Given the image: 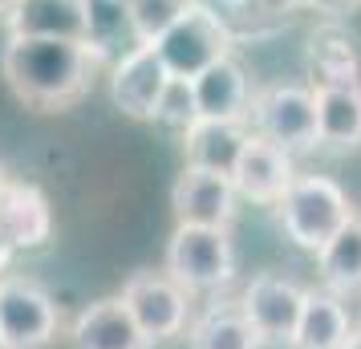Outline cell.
<instances>
[{
  "instance_id": "cell-18",
  "label": "cell",
  "mask_w": 361,
  "mask_h": 349,
  "mask_svg": "<svg viewBox=\"0 0 361 349\" xmlns=\"http://www.w3.org/2000/svg\"><path fill=\"white\" fill-rule=\"evenodd\" d=\"M8 29L20 37L85 41V4L82 0H20L8 13Z\"/></svg>"
},
{
  "instance_id": "cell-12",
  "label": "cell",
  "mask_w": 361,
  "mask_h": 349,
  "mask_svg": "<svg viewBox=\"0 0 361 349\" xmlns=\"http://www.w3.org/2000/svg\"><path fill=\"white\" fill-rule=\"evenodd\" d=\"M305 66H309L312 90L361 85V37L337 17L325 20V25H317V29L309 33Z\"/></svg>"
},
{
  "instance_id": "cell-13",
  "label": "cell",
  "mask_w": 361,
  "mask_h": 349,
  "mask_svg": "<svg viewBox=\"0 0 361 349\" xmlns=\"http://www.w3.org/2000/svg\"><path fill=\"white\" fill-rule=\"evenodd\" d=\"M53 235V207L33 183L8 179L0 191V240L13 252H37Z\"/></svg>"
},
{
  "instance_id": "cell-4",
  "label": "cell",
  "mask_w": 361,
  "mask_h": 349,
  "mask_svg": "<svg viewBox=\"0 0 361 349\" xmlns=\"http://www.w3.org/2000/svg\"><path fill=\"white\" fill-rule=\"evenodd\" d=\"M166 272L187 293H212L231 281L235 272V248L228 228H203V224H179L166 244Z\"/></svg>"
},
{
  "instance_id": "cell-26",
  "label": "cell",
  "mask_w": 361,
  "mask_h": 349,
  "mask_svg": "<svg viewBox=\"0 0 361 349\" xmlns=\"http://www.w3.org/2000/svg\"><path fill=\"white\" fill-rule=\"evenodd\" d=\"M260 8H268V13H288V8H296V4H305V0H256Z\"/></svg>"
},
{
  "instance_id": "cell-7",
  "label": "cell",
  "mask_w": 361,
  "mask_h": 349,
  "mask_svg": "<svg viewBox=\"0 0 361 349\" xmlns=\"http://www.w3.org/2000/svg\"><path fill=\"white\" fill-rule=\"evenodd\" d=\"M57 337V305L29 276H0V349H45Z\"/></svg>"
},
{
  "instance_id": "cell-9",
  "label": "cell",
  "mask_w": 361,
  "mask_h": 349,
  "mask_svg": "<svg viewBox=\"0 0 361 349\" xmlns=\"http://www.w3.org/2000/svg\"><path fill=\"white\" fill-rule=\"evenodd\" d=\"M171 85V69L163 66V57L154 45H134L126 57L114 61L110 73V98L126 118H150L159 110V98Z\"/></svg>"
},
{
  "instance_id": "cell-24",
  "label": "cell",
  "mask_w": 361,
  "mask_h": 349,
  "mask_svg": "<svg viewBox=\"0 0 361 349\" xmlns=\"http://www.w3.org/2000/svg\"><path fill=\"white\" fill-rule=\"evenodd\" d=\"M191 0H130V17H134V33L142 45H154L159 37L175 25L183 8H187Z\"/></svg>"
},
{
  "instance_id": "cell-19",
  "label": "cell",
  "mask_w": 361,
  "mask_h": 349,
  "mask_svg": "<svg viewBox=\"0 0 361 349\" xmlns=\"http://www.w3.org/2000/svg\"><path fill=\"white\" fill-rule=\"evenodd\" d=\"M349 313L337 293H305V309H300V321H296L293 333V349H345L349 341Z\"/></svg>"
},
{
  "instance_id": "cell-6",
  "label": "cell",
  "mask_w": 361,
  "mask_h": 349,
  "mask_svg": "<svg viewBox=\"0 0 361 349\" xmlns=\"http://www.w3.org/2000/svg\"><path fill=\"white\" fill-rule=\"evenodd\" d=\"M122 305L130 309L138 329L147 341H171L187 329V313H191V293L183 288L171 272H134L122 284Z\"/></svg>"
},
{
  "instance_id": "cell-11",
  "label": "cell",
  "mask_w": 361,
  "mask_h": 349,
  "mask_svg": "<svg viewBox=\"0 0 361 349\" xmlns=\"http://www.w3.org/2000/svg\"><path fill=\"white\" fill-rule=\"evenodd\" d=\"M293 179H296V171H293L288 150L268 142L264 134H247L244 150L235 159V171H231L235 191L252 203H272L276 207L284 200V191L293 187Z\"/></svg>"
},
{
  "instance_id": "cell-15",
  "label": "cell",
  "mask_w": 361,
  "mask_h": 349,
  "mask_svg": "<svg viewBox=\"0 0 361 349\" xmlns=\"http://www.w3.org/2000/svg\"><path fill=\"white\" fill-rule=\"evenodd\" d=\"M69 341H73V349H147L150 345L142 329H138V321L130 317V309L122 305V297H106L85 305L82 313L73 317Z\"/></svg>"
},
{
  "instance_id": "cell-2",
  "label": "cell",
  "mask_w": 361,
  "mask_h": 349,
  "mask_svg": "<svg viewBox=\"0 0 361 349\" xmlns=\"http://www.w3.org/2000/svg\"><path fill=\"white\" fill-rule=\"evenodd\" d=\"M276 216H280L284 235L296 248L321 252L329 244V235L353 216V207H349V195L333 179H325V175H296L293 187L284 191V200L276 203Z\"/></svg>"
},
{
  "instance_id": "cell-10",
  "label": "cell",
  "mask_w": 361,
  "mask_h": 349,
  "mask_svg": "<svg viewBox=\"0 0 361 349\" xmlns=\"http://www.w3.org/2000/svg\"><path fill=\"white\" fill-rule=\"evenodd\" d=\"M235 200H240V191L231 183V175L199 171V166H183V175L171 187V203H175L179 224L228 228L235 216Z\"/></svg>"
},
{
  "instance_id": "cell-25",
  "label": "cell",
  "mask_w": 361,
  "mask_h": 349,
  "mask_svg": "<svg viewBox=\"0 0 361 349\" xmlns=\"http://www.w3.org/2000/svg\"><path fill=\"white\" fill-rule=\"evenodd\" d=\"M312 8H321V13H329V17H337V13H349L353 4H361V0H309Z\"/></svg>"
},
{
  "instance_id": "cell-27",
  "label": "cell",
  "mask_w": 361,
  "mask_h": 349,
  "mask_svg": "<svg viewBox=\"0 0 361 349\" xmlns=\"http://www.w3.org/2000/svg\"><path fill=\"white\" fill-rule=\"evenodd\" d=\"M8 256H13V248H8V244L0 240V272H4V264H8Z\"/></svg>"
},
{
  "instance_id": "cell-20",
  "label": "cell",
  "mask_w": 361,
  "mask_h": 349,
  "mask_svg": "<svg viewBox=\"0 0 361 349\" xmlns=\"http://www.w3.org/2000/svg\"><path fill=\"white\" fill-rule=\"evenodd\" d=\"M317 142L333 150L361 147V85L317 90Z\"/></svg>"
},
{
  "instance_id": "cell-23",
  "label": "cell",
  "mask_w": 361,
  "mask_h": 349,
  "mask_svg": "<svg viewBox=\"0 0 361 349\" xmlns=\"http://www.w3.org/2000/svg\"><path fill=\"white\" fill-rule=\"evenodd\" d=\"M154 122H159V126H171V130H179V134H187L199 122V106H195L191 78H171V85L163 90V98H159Z\"/></svg>"
},
{
  "instance_id": "cell-5",
  "label": "cell",
  "mask_w": 361,
  "mask_h": 349,
  "mask_svg": "<svg viewBox=\"0 0 361 349\" xmlns=\"http://www.w3.org/2000/svg\"><path fill=\"white\" fill-rule=\"evenodd\" d=\"M252 122L256 134L288 154L317 147V90L296 82L264 85L260 94H252Z\"/></svg>"
},
{
  "instance_id": "cell-17",
  "label": "cell",
  "mask_w": 361,
  "mask_h": 349,
  "mask_svg": "<svg viewBox=\"0 0 361 349\" xmlns=\"http://www.w3.org/2000/svg\"><path fill=\"white\" fill-rule=\"evenodd\" d=\"M85 4V49L98 61L126 57L134 45H142L134 33L130 0H82Z\"/></svg>"
},
{
  "instance_id": "cell-16",
  "label": "cell",
  "mask_w": 361,
  "mask_h": 349,
  "mask_svg": "<svg viewBox=\"0 0 361 349\" xmlns=\"http://www.w3.org/2000/svg\"><path fill=\"white\" fill-rule=\"evenodd\" d=\"M247 142L244 122H215V118H199L191 130L183 134V159L187 166H199V171H219V175H231L235 171V159Z\"/></svg>"
},
{
  "instance_id": "cell-8",
  "label": "cell",
  "mask_w": 361,
  "mask_h": 349,
  "mask_svg": "<svg viewBox=\"0 0 361 349\" xmlns=\"http://www.w3.org/2000/svg\"><path fill=\"white\" fill-rule=\"evenodd\" d=\"M240 305H244L260 345H293L296 321L305 309V288L288 276H280V272H260L244 288Z\"/></svg>"
},
{
  "instance_id": "cell-30",
  "label": "cell",
  "mask_w": 361,
  "mask_h": 349,
  "mask_svg": "<svg viewBox=\"0 0 361 349\" xmlns=\"http://www.w3.org/2000/svg\"><path fill=\"white\" fill-rule=\"evenodd\" d=\"M4 183H8V179H4V175H0V191H4Z\"/></svg>"
},
{
  "instance_id": "cell-21",
  "label": "cell",
  "mask_w": 361,
  "mask_h": 349,
  "mask_svg": "<svg viewBox=\"0 0 361 349\" xmlns=\"http://www.w3.org/2000/svg\"><path fill=\"white\" fill-rule=\"evenodd\" d=\"M317 272H321L325 288L337 293V297L361 288V216L357 212L329 235L325 248L317 252Z\"/></svg>"
},
{
  "instance_id": "cell-14",
  "label": "cell",
  "mask_w": 361,
  "mask_h": 349,
  "mask_svg": "<svg viewBox=\"0 0 361 349\" xmlns=\"http://www.w3.org/2000/svg\"><path fill=\"white\" fill-rule=\"evenodd\" d=\"M195 90L199 118H215V122H244L252 114V85L247 73L235 57H219L215 66H207L199 78H191Z\"/></svg>"
},
{
  "instance_id": "cell-29",
  "label": "cell",
  "mask_w": 361,
  "mask_h": 349,
  "mask_svg": "<svg viewBox=\"0 0 361 349\" xmlns=\"http://www.w3.org/2000/svg\"><path fill=\"white\" fill-rule=\"evenodd\" d=\"M17 4H20V0H0V13H13Z\"/></svg>"
},
{
  "instance_id": "cell-22",
  "label": "cell",
  "mask_w": 361,
  "mask_h": 349,
  "mask_svg": "<svg viewBox=\"0 0 361 349\" xmlns=\"http://www.w3.org/2000/svg\"><path fill=\"white\" fill-rule=\"evenodd\" d=\"M191 349H260V337H256L240 300H219L195 317Z\"/></svg>"
},
{
  "instance_id": "cell-3",
  "label": "cell",
  "mask_w": 361,
  "mask_h": 349,
  "mask_svg": "<svg viewBox=\"0 0 361 349\" xmlns=\"http://www.w3.org/2000/svg\"><path fill=\"white\" fill-rule=\"evenodd\" d=\"M228 45H231L228 20L207 0H191L175 17V25L154 41V49L163 57V66L171 69V78H199L207 66L228 57Z\"/></svg>"
},
{
  "instance_id": "cell-1",
  "label": "cell",
  "mask_w": 361,
  "mask_h": 349,
  "mask_svg": "<svg viewBox=\"0 0 361 349\" xmlns=\"http://www.w3.org/2000/svg\"><path fill=\"white\" fill-rule=\"evenodd\" d=\"M94 53L85 41H61V37H20L8 33L0 49V73L13 85L20 102L37 110H61L78 102L90 85Z\"/></svg>"
},
{
  "instance_id": "cell-28",
  "label": "cell",
  "mask_w": 361,
  "mask_h": 349,
  "mask_svg": "<svg viewBox=\"0 0 361 349\" xmlns=\"http://www.w3.org/2000/svg\"><path fill=\"white\" fill-rule=\"evenodd\" d=\"M345 349H361V329L349 333V341H345Z\"/></svg>"
}]
</instances>
